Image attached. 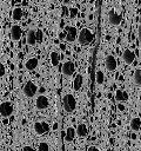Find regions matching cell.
Returning a JSON list of instances; mask_svg holds the SVG:
<instances>
[{
	"mask_svg": "<svg viewBox=\"0 0 141 151\" xmlns=\"http://www.w3.org/2000/svg\"><path fill=\"white\" fill-rule=\"evenodd\" d=\"M62 109L66 113H72L76 109V99L72 93H65L62 97Z\"/></svg>",
	"mask_w": 141,
	"mask_h": 151,
	"instance_id": "6da1fadb",
	"label": "cell"
},
{
	"mask_svg": "<svg viewBox=\"0 0 141 151\" xmlns=\"http://www.w3.org/2000/svg\"><path fill=\"white\" fill-rule=\"evenodd\" d=\"M130 139H133V140H136V134H135L134 132L130 134Z\"/></svg>",
	"mask_w": 141,
	"mask_h": 151,
	"instance_id": "4dcf8cb0",
	"label": "cell"
},
{
	"mask_svg": "<svg viewBox=\"0 0 141 151\" xmlns=\"http://www.w3.org/2000/svg\"><path fill=\"white\" fill-rule=\"evenodd\" d=\"M75 134L79 138H86L88 134V126L86 123H79L75 129Z\"/></svg>",
	"mask_w": 141,
	"mask_h": 151,
	"instance_id": "8fae6325",
	"label": "cell"
},
{
	"mask_svg": "<svg viewBox=\"0 0 141 151\" xmlns=\"http://www.w3.org/2000/svg\"><path fill=\"white\" fill-rule=\"evenodd\" d=\"M26 42L27 45L29 46H34L36 44V39H35V31L34 29H29L27 32V35H26Z\"/></svg>",
	"mask_w": 141,
	"mask_h": 151,
	"instance_id": "ac0fdd59",
	"label": "cell"
},
{
	"mask_svg": "<svg viewBox=\"0 0 141 151\" xmlns=\"http://www.w3.org/2000/svg\"><path fill=\"white\" fill-rule=\"evenodd\" d=\"M6 74V67L2 63H0V77H4Z\"/></svg>",
	"mask_w": 141,
	"mask_h": 151,
	"instance_id": "484cf974",
	"label": "cell"
},
{
	"mask_svg": "<svg viewBox=\"0 0 141 151\" xmlns=\"http://www.w3.org/2000/svg\"><path fill=\"white\" fill-rule=\"evenodd\" d=\"M74 138H75V129L72 126V125H68L66 127V134H65V144L66 145H69L74 142Z\"/></svg>",
	"mask_w": 141,
	"mask_h": 151,
	"instance_id": "9c48e42d",
	"label": "cell"
},
{
	"mask_svg": "<svg viewBox=\"0 0 141 151\" xmlns=\"http://www.w3.org/2000/svg\"><path fill=\"white\" fill-rule=\"evenodd\" d=\"M78 37V31L74 26H68L66 27V40L68 42H74Z\"/></svg>",
	"mask_w": 141,
	"mask_h": 151,
	"instance_id": "4fadbf2b",
	"label": "cell"
},
{
	"mask_svg": "<svg viewBox=\"0 0 141 151\" xmlns=\"http://www.w3.org/2000/svg\"><path fill=\"white\" fill-rule=\"evenodd\" d=\"M35 39H36V42H42V40H43V32H42V29L38 28L35 31Z\"/></svg>",
	"mask_w": 141,
	"mask_h": 151,
	"instance_id": "d4e9b609",
	"label": "cell"
},
{
	"mask_svg": "<svg viewBox=\"0 0 141 151\" xmlns=\"http://www.w3.org/2000/svg\"><path fill=\"white\" fill-rule=\"evenodd\" d=\"M48 106H49V99L46 96L40 94V96L36 97V99H35V107L38 110L42 111V110H46Z\"/></svg>",
	"mask_w": 141,
	"mask_h": 151,
	"instance_id": "52a82bcc",
	"label": "cell"
},
{
	"mask_svg": "<svg viewBox=\"0 0 141 151\" xmlns=\"http://www.w3.org/2000/svg\"><path fill=\"white\" fill-rule=\"evenodd\" d=\"M68 1H69V0H65V2H68Z\"/></svg>",
	"mask_w": 141,
	"mask_h": 151,
	"instance_id": "1f68e13d",
	"label": "cell"
},
{
	"mask_svg": "<svg viewBox=\"0 0 141 151\" xmlns=\"http://www.w3.org/2000/svg\"><path fill=\"white\" fill-rule=\"evenodd\" d=\"M75 15H76V9L72 8V9H70V17L73 18V17H75Z\"/></svg>",
	"mask_w": 141,
	"mask_h": 151,
	"instance_id": "f546056e",
	"label": "cell"
},
{
	"mask_svg": "<svg viewBox=\"0 0 141 151\" xmlns=\"http://www.w3.org/2000/svg\"><path fill=\"white\" fill-rule=\"evenodd\" d=\"M106 80V77H105V73L101 71V70H98L96 73H95V81L98 85H102Z\"/></svg>",
	"mask_w": 141,
	"mask_h": 151,
	"instance_id": "7402d4cb",
	"label": "cell"
},
{
	"mask_svg": "<svg viewBox=\"0 0 141 151\" xmlns=\"http://www.w3.org/2000/svg\"><path fill=\"white\" fill-rule=\"evenodd\" d=\"M51 150V146L47 142H40L38 144V151H49Z\"/></svg>",
	"mask_w": 141,
	"mask_h": 151,
	"instance_id": "cb8c5ba5",
	"label": "cell"
},
{
	"mask_svg": "<svg viewBox=\"0 0 141 151\" xmlns=\"http://www.w3.org/2000/svg\"><path fill=\"white\" fill-rule=\"evenodd\" d=\"M0 151H4V150H0Z\"/></svg>",
	"mask_w": 141,
	"mask_h": 151,
	"instance_id": "d6a6232c",
	"label": "cell"
},
{
	"mask_svg": "<svg viewBox=\"0 0 141 151\" xmlns=\"http://www.w3.org/2000/svg\"><path fill=\"white\" fill-rule=\"evenodd\" d=\"M61 72H62V74H63L65 77H70V76H73L74 72H75V65H74V63L70 61V60H66V61L62 64V66H61Z\"/></svg>",
	"mask_w": 141,
	"mask_h": 151,
	"instance_id": "8992f818",
	"label": "cell"
},
{
	"mask_svg": "<svg viewBox=\"0 0 141 151\" xmlns=\"http://www.w3.org/2000/svg\"><path fill=\"white\" fill-rule=\"evenodd\" d=\"M122 59H123L125 64L130 65V64H133L134 60H135V53H134L132 50L126 48V50L123 51V53H122Z\"/></svg>",
	"mask_w": 141,
	"mask_h": 151,
	"instance_id": "5bb4252c",
	"label": "cell"
},
{
	"mask_svg": "<svg viewBox=\"0 0 141 151\" xmlns=\"http://www.w3.org/2000/svg\"><path fill=\"white\" fill-rule=\"evenodd\" d=\"M13 113V105L11 101H2L0 104V116L4 118L11 117Z\"/></svg>",
	"mask_w": 141,
	"mask_h": 151,
	"instance_id": "5b68a950",
	"label": "cell"
},
{
	"mask_svg": "<svg viewBox=\"0 0 141 151\" xmlns=\"http://www.w3.org/2000/svg\"><path fill=\"white\" fill-rule=\"evenodd\" d=\"M22 92H24L25 97L33 98L38 92V86H36V84L34 81H27L22 87Z\"/></svg>",
	"mask_w": 141,
	"mask_h": 151,
	"instance_id": "3957f363",
	"label": "cell"
},
{
	"mask_svg": "<svg viewBox=\"0 0 141 151\" xmlns=\"http://www.w3.org/2000/svg\"><path fill=\"white\" fill-rule=\"evenodd\" d=\"M33 130L35 134L38 136H43L49 131V124L47 122H35L33 125Z\"/></svg>",
	"mask_w": 141,
	"mask_h": 151,
	"instance_id": "277c9868",
	"label": "cell"
},
{
	"mask_svg": "<svg viewBox=\"0 0 141 151\" xmlns=\"http://www.w3.org/2000/svg\"><path fill=\"white\" fill-rule=\"evenodd\" d=\"M105 66H106V68H107L108 71H110V72L115 71V70H116V67H118L116 58H115L113 54L107 55V57H106V59H105Z\"/></svg>",
	"mask_w": 141,
	"mask_h": 151,
	"instance_id": "ba28073f",
	"label": "cell"
},
{
	"mask_svg": "<svg viewBox=\"0 0 141 151\" xmlns=\"http://www.w3.org/2000/svg\"><path fill=\"white\" fill-rule=\"evenodd\" d=\"M22 35V28L20 25H13L11 28V38L13 41H19Z\"/></svg>",
	"mask_w": 141,
	"mask_h": 151,
	"instance_id": "7c38bea8",
	"label": "cell"
},
{
	"mask_svg": "<svg viewBox=\"0 0 141 151\" xmlns=\"http://www.w3.org/2000/svg\"><path fill=\"white\" fill-rule=\"evenodd\" d=\"M115 99L118 100V103H123V101H127L128 100V93L123 90H116L115 92Z\"/></svg>",
	"mask_w": 141,
	"mask_h": 151,
	"instance_id": "e0dca14e",
	"label": "cell"
},
{
	"mask_svg": "<svg viewBox=\"0 0 141 151\" xmlns=\"http://www.w3.org/2000/svg\"><path fill=\"white\" fill-rule=\"evenodd\" d=\"M87 151H100V149L98 146H95V145H89L87 147Z\"/></svg>",
	"mask_w": 141,
	"mask_h": 151,
	"instance_id": "4316f807",
	"label": "cell"
},
{
	"mask_svg": "<svg viewBox=\"0 0 141 151\" xmlns=\"http://www.w3.org/2000/svg\"><path fill=\"white\" fill-rule=\"evenodd\" d=\"M49 60H51V65L52 66H58L59 65V61H60V54L58 51H52L51 54H49Z\"/></svg>",
	"mask_w": 141,
	"mask_h": 151,
	"instance_id": "d6986e66",
	"label": "cell"
},
{
	"mask_svg": "<svg viewBox=\"0 0 141 151\" xmlns=\"http://www.w3.org/2000/svg\"><path fill=\"white\" fill-rule=\"evenodd\" d=\"M133 80H134V84H135L136 86H140V85H141V68H136V70L134 71Z\"/></svg>",
	"mask_w": 141,
	"mask_h": 151,
	"instance_id": "603a6c76",
	"label": "cell"
},
{
	"mask_svg": "<svg viewBox=\"0 0 141 151\" xmlns=\"http://www.w3.org/2000/svg\"><path fill=\"white\" fill-rule=\"evenodd\" d=\"M76 39H78L79 44L82 45V46H85V45H89V44L93 41V39H94V33H93L89 28L83 27V28H81L80 32L78 33Z\"/></svg>",
	"mask_w": 141,
	"mask_h": 151,
	"instance_id": "7a4b0ae2",
	"label": "cell"
},
{
	"mask_svg": "<svg viewBox=\"0 0 141 151\" xmlns=\"http://www.w3.org/2000/svg\"><path fill=\"white\" fill-rule=\"evenodd\" d=\"M125 109H126V107H125L123 104H121V103L118 104V110H119V111H125Z\"/></svg>",
	"mask_w": 141,
	"mask_h": 151,
	"instance_id": "f1b7e54d",
	"label": "cell"
},
{
	"mask_svg": "<svg viewBox=\"0 0 141 151\" xmlns=\"http://www.w3.org/2000/svg\"><path fill=\"white\" fill-rule=\"evenodd\" d=\"M140 126H141V120H140V118H139V117L132 118V120H130V130H132L133 132H137V131L140 130Z\"/></svg>",
	"mask_w": 141,
	"mask_h": 151,
	"instance_id": "44dd1931",
	"label": "cell"
},
{
	"mask_svg": "<svg viewBox=\"0 0 141 151\" xmlns=\"http://www.w3.org/2000/svg\"><path fill=\"white\" fill-rule=\"evenodd\" d=\"M38 65H39L38 58H29V59H27L26 63H25V67H26V70H28V71H34V70L38 67Z\"/></svg>",
	"mask_w": 141,
	"mask_h": 151,
	"instance_id": "2e32d148",
	"label": "cell"
},
{
	"mask_svg": "<svg viewBox=\"0 0 141 151\" xmlns=\"http://www.w3.org/2000/svg\"><path fill=\"white\" fill-rule=\"evenodd\" d=\"M108 20H109V22H110L112 25L118 26V25L121 24L122 17H121V14H119L118 12H115L114 9H110V11L108 12Z\"/></svg>",
	"mask_w": 141,
	"mask_h": 151,
	"instance_id": "30bf717a",
	"label": "cell"
},
{
	"mask_svg": "<svg viewBox=\"0 0 141 151\" xmlns=\"http://www.w3.org/2000/svg\"><path fill=\"white\" fill-rule=\"evenodd\" d=\"M21 151H35V150H34V147H32L31 145H25Z\"/></svg>",
	"mask_w": 141,
	"mask_h": 151,
	"instance_id": "83f0119b",
	"label": "cell"
},
{
	"mask_svg": "<svg viewBox=\"0 0 141 151\" xmlns=\"http://www.w3.org/2000/svg\"><path fill=\"white\" fill-rule=\"evenodd\" d=\"M22 17H24V11H22V8L15 7V8L12 11V19H13V20L19 21V20L22 19Z\"/></svg>",
	"mask_w": 141,
	"mask_h": 151,
	"instance_id": "ffe728a7",
	"label": "cell"
},
{
	"mask_svg": "<svg viewBox=\"0 0 141 151\" xmlns=\"http://www.w3.org/2000/svg\"><path fill=\"white\" fill-rule=\"evenodd\" d=\"M82 85H83V77H82V74L79 73L73 79V90L74 91H80Z\"/></svg>",
	"mask_w": 141,
	"mask_h": 151,
	"instance_id": "9a60e30c",
	"label": "cell"
}]
</instances>
